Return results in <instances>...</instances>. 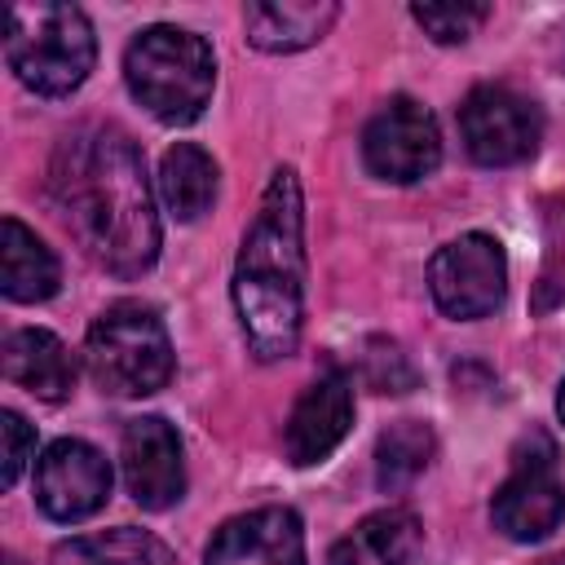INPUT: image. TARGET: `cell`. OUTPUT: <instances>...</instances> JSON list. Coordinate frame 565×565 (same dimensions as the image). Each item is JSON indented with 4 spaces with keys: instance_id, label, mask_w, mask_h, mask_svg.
<instances>
[{
    "instance_id": "obj_1",
    "label": "cell",
    "mask_w": 565,
    "mask_h": 565,
    "mask_svg": "<svg viewBox=\"0 0 565 565\" xmlns=\"http://www.w3.org/2000/svg\"><path fill=\"white\" fill-rule=\"evenodd\" d=\"M57 221L110 274L137 278L159 256V216L137 141L110 124L66 132L49 163Z\"/></svg>"
},
{
    "instance_id": "obj_2",
    "label": "cell",
    "mask_w": 565,
    "mask_h": 565,
    "mask_svg": "<svg viewBox=\"0 0 565 565\" xmlns=\"http://www.w3.org/2000/svg\"><path fill=\"white\" fill-rule=\"evenodd\" d=\"M234 309L260 362L296 353L305 322V199L296 168H274L234 260Z\"/></svg>"
},
{
    "instance_id": "obj_3",
    "label": "cell",
    "mask_w": 565,
    "mask_h": 565,
    "mask_svg": "<svg viewBox=\"0 0 565 565\" xmlns=\"http://www.w3.org/2000/svg\"><path fill=\"white\" fill-rule=\"evenodd\" d=\"M4 62L31 93L66 97L88 79L97 62L93 22L75 4H53V0L9 4L4 9Z\"/></svg>"
},
{
    "instance_id": "obj_4",
    "label": "cell",
    "mask_w": 565,
    "mask_h": 565,
    "mask_svg": "<svg viewBox=\"0 0 565 565\" xmlns=\"http://www.w3.org/2000/svg\"><path fill=\"white\" fill-rule=\"evenodd\" d=\"M124 79L128 93L159 119V124H194L203 106L212 102L216 84V57L212 44L194 31L154 22L132 35L124 53Z\"/></svg>"
},
{
    "instance_id": "obj_5",
    "label": "cell",
    "mask_w": 565,
    "mask_h": 565,
    "mask_svg": "<svg viewBox=\"0 0 565 565\" xmlns=\"http://www.w3.org/2000/svg\"><path fill=\"white\" fill-rule=\"evenodd\" d=\"M88 375L110 397H146L172 380V340L154 305L115 300L106 305L84 340Z\"/></svg>"
},
{
    "instance_id": "obj_6",
    "label": "cell",
    "mask_w": 565,
    "mask_h": 565,
    "mask_svg": "<svg viewBox=\"0 0 565 565\" xmlns=\"http://www.w3.org/2000/svg\"><path fill=\"white\" fill-rule=\"evenodd\" d=\"M512 477L490 499V521L512 543H539L565 521V481L556 477V450L543 433L516 446Z\"/></svg>"
},
{
    "instance_id": "obj_7",
    "label": "cell",
    "mask_w": 565,
    "mask_h": 565,
    "mask_svg": "<svg viewBox=\"0 0 565 565\" xmlns=\"http://www.w3.org/2000/svg\"><path fill=\"white\" fill-rule=\"evenodd\" d=\"M428 287L446 318L472 322L503 305L508 256L490 234H459L428 260Z\"/></svg>"
},
{
    "instance_id": "obj_8",
    "label": "cell",
    "mask_w": 565,
    "mask_h": 565,
    "mask_svg": "<svg viewBox=\"0 0 565 565\" xmlns=\"http://www.w3.org/2000/svg\"><path fill=\"white\" fill-rule=\"evenodd\" d=\"M362 159L380 181L393 185L428 177L441 163V128L433 110L415 97H388L362 132Z\"/></svg>"
},
{
    "instance_id": "obj_9",
    "label": "cell",
    "mask_w": 565,
    "mask_h": 565,
    "mask_svg": "<svg viewBox=\"0 0 565 565\" xmlns=\"http://www.w3.org/2000/svg\"><path fill=\"white\" fill-rule=\"evenodd\" d=\"M459 132H463V146L477 163L508 168V163H521L539 150L543 119H539V106L530 97H521L503 84H481L459 106Z\"/></svg>"
},
{
    "instance_id": "obj_10",
    "label": "cell",
    "mask_w": 565,
    "mask_h": 565,
    "mask_svg": "<svg viewBox=\"0 0 565 565\" xmlns=\"http://www.w3.org/2000/svg\"><path fill=\"white\" fill-rule=\"evenodd\" d=\"M110 499V463L79 437L53 441L35 459V503L53 521H84Z\"/></svg>"
},
{
    "instance_id": "obj_11",
    "label": "cell",
    "mask_w": 565,
    "mask_h": 565,
    "mask_svg": "<svg viewBox=\"0 0 565 565\" xmlns=\"http://www.w3.org/2000/svg\"><path fill=\"white\" fill-rule=\"evenodd\" d=\"M119 459H124V481H128V494L137 499V508L163 512L185 494L181 437L168 419H159V415L128 419Z\"/></svg>"
},
{
    "instance_id": "obj_12",
    "label": "cell",
    "mask_w": 565,
    "mask_h": 565,
    "mask_svg": "<svg viewBox=\"0 0 565 565\" xmlns=\"http://www.w3.org/2000/svg\"><path fill=\"white\" fill-rule=\"evenodd\" d=\"M349 424H353V380H349V371L331 366L291 406L287 428H282V450L296 468H309L344 441Z\"/></svg>"
},
{
    "instance_id": "obj_13",
    "label": "cell",
    "mask_w": 565,
    "mask_h": 565,
    "mask_svg": "<svg viewBox=\"0 0 565 565\" xmlns=\"http://www.w3.org/2000/svg\"><path fill=\"white\" fill-rule=\"evenodd\" d=\"M203 565H305V530L291 508H252L230 516L207 552Z\"/></svg>"
},
{
    "instance_id": "obj_14",
    "label": "cell",
    "mask_w": 565,
    "mask_h": 565,
    "mask_svg": "<svg viewBox=\"0 0 565 565\" xmlns=\"http://www.w3.org/2000/svg\"><path fill=\"white\" fill-rule=\"evenodd\" d=\"M4 375L40 402H62L75 388V358L53 331L18 327L4 335Z\"/></svg>"
},
{
    "instance_id": "obj_15",
    "label": "cell",
    "mask_w": 565,
    "mask_h": 565,
    "mask_svg": "<svg viewBox=\"0 0 565 565\" xmlns=\"http://www.w3.org/2000/svg\"><path fill=\"white\" fill-rule=\"evenodd\" d=\"M335 18H340L335 0H282V4H247L243 9L247 40L265 53L309 49L331 31Z\"/></svg>"
},
{
    "instance_id": "obj_16",
    "label": "cell",
    "mask_w": 565,
    "mask_h": 565,
    "mask_svg": "<svg viewBox=\"0 0 565 565\" xmlns=\"http://www.w3.org/2000/svg\"><path fill=\"white\" fill-rule=\"evenodd\" d=\"M62 282L57 256L44 247V238L35 230H26L18 216L0 221V291L18 305H35L49 300Z\"/></svg>"
},
{
    "instance_id": "obj_17",
    "label": "cell",
    "mask_w": 565,
    "mask_h": 565,
    "mask_svg": "<svg viewBox=\"0 0 565 565\" xmlns=\"http://www.w3.org/2000/svg\"><path fill=\"white\" fill-rule=\"evenodd\" d=\"M419 547V521L406 508L371 512L353 534H344L327 565H402Z\"/></svg>"
},
{
    "instance_id": "obj_18",
    "label": "cell",
    "mask_w": 565,
    "mask_h": 565,
    "mask_svg": "<svg viewBox=\"0 0 565 565\" xmlns=\"http://www.w3.org/2000/svg\"><path fill=\"white\" fill-rule=\"evenodd\" d=\"M159 194L177 221H199L216 199V159L194 141L168 146L159 163Z\"/></svg>"
},
{
    "instance_id": "obj_19",
    "label": "cell",
    "mask_w": 565,
    "mask_h": 565,
    "mask_svg": "<svg viewBox=\"0 0 565 565\" xmlns=\"http://www.w3.org/2000/svg\"><path fill=\"white\" fill-rule=\"evenodd\" d=\"M53 565H177V556L150 530L115 525V530H97V534L57 543Z\"/></svg>"
},
{
    "instance_id": "obj_20",
    "label": "cell",
    "mask_w": 565,
    "mask_h": 565,
    "mask_svg": "<svg viewBox=\"0 0 565 565\" xmlns=\"http://www.w3.org/2000/svg\"><path fill=\"white\" fill-rule=\"evenodd\" d=\"M433 446H437L433 441V428L419 424V419H402L388 433H380V441H375V486L384 494L406 490L428 468Z\"/></svg>"
},
{
    "instance_id": "obj_21",
    "label": "cell",
    "mask_w": 565,
    "mask_h": 565,
    "mask_svg": "<svg viewBox=\"0 0 565 565\" xmlns=\"http://www.w3.org/2000/svg\"><path fill=\"white\" fill-rule=\"evenodd\" d=\"M411 18L437 40V44H463L468 35H477V26L490 18L486 4H411Z\"/></svg>"
},
{
    "instance_id": "obj_22",
    "label": "cell",
    "mask_w": 565,
    "mask_h": 565,
    "mask_svg": "<svg viewBox=\"0 0 565 565\" xmlns=\"http://www.w3.org/2000/svg\"><path fill=\"white\" fill-rule=\"evenodd\" d=\"M362 375L375 393H406L415 388V366L406 362V353L393 340H371L366 358H362Z\"/></svg>"
},
{
    "instance_id": "obj_23",
    "label": "cell",
    "mask_w": 565,
    "mask_h": 565,
    "mask_svg": "<svg viewBox=\"0 0 565 565\" xmlns=\"http://www.w3.org/2000/svg\"><path fill=\"white\" fill-rule=\"evenodd\" d=\"M0 481L4 486H18V477L26 472V463L35 459V433L31 424L18 415V411H0Z\"/></svg>"
},
{
    "instance_id": "obj_24",
    "label": "cell",
    "mask_w": 565,
    "mask_h": 565,
    "mask_svg": "<svg viewBox=\"0 0 565 565\" xmlns=\"http://www.w3.org/2000/svg\"><path fill=\"white\" fill-rule=\"evenodd\" d=\"M556 415H561V424H565V380H561V388H556Z\"/></svg>"
},
{
    "instance_id": "obj_25",
    "label": "cell",
    "mask_w": 565,
    "mask_h": 565,
    "mask_svg": "<svg viewBox=\"0 0 565 565\" xmlns=\"http://www.w3.org/2000/svg\"><path fill=\"white\" fill-rule=\"evenodd\" d=\"M543 565H565V552H556V556H547Z\"/></svg>"
},
{
    "instance_id": "obj_26",
    "label": "cell",
    "mask_w": 565,
    "mask_h": 565,
    "mask_svg": "<svg viewBox=\"0 0 565 565\" xmlns=\"http://www.w3.org/2000/svg\"><path fill=\"white\" fill-rule=\"evenodd\" d=\"M9 565H18V561H9Z\"/></svg>"
}]
</instances>
